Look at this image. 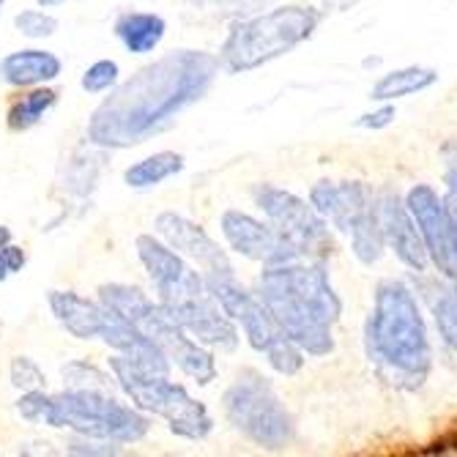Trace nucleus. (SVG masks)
I'll use <instances>...</instances> for the list:
<instances>
[{
  "mask_svg": "<svg viewBox=\"0 0 457 457\" xmlns=\"http://www.w3.org/2000/svg\"><path fill=\"white\" fill-rule=\"evenodd\" d=\"M222 63L205 50H173L118 82L88 118V143L127 151L173 127L192 104L209 96Z\"/></svg>",
  "mask_w": 457,
  "mask_h": 457,
  "instance_id": "f257e3e1",
  "label": "nucleus"
},
{
  "mask_svg": "<svg viewBox=\"0 0 457 457\" xmlns=\"http://www.w3.org/2000/svg\"><path fill=\"white\" fill-rule=\"evenodd\" d=\"M112 30L127 53L148 55L162 45L164 33H168V22H164L162 14L154 12H127L115 20Z\"/></svg>",
  "mask_w": 457,
  "mask_h": 457,
  "instance_id": "aec40b11",
  "label": "nucleus"
},
{
  "mask_svg": "<svg viewBox=\"0 0 457 457\" xmlns=\"http://www.w3.org/2000/svg\"><path fill=\"white\" fill-rule=\"evenodd\" d=\"M438 82V71L436 69H428V66H403V69H395L389 74H384L376 86L370 91V99L372 102H397V99H405V96H413V94H422L428 88H433Z\"/></svg>",
  "mask_w": 457,
  "mask_h": 457,
  "instance_id": "412c9836",
  "label": "nucleus"
},
{
  "mask_svg": "<svg viewBox=\"0 0 457 457\" xmlns=\"http://www.w3.org/2000/svg\"><path fill=\"white\" fill-rule=\"evenodd\" d=\"M63 71V61L50 50H17L0 61V82L9 88H36L58 79Z\"/></svg>",
  "mask_w": 457,
  "mask_h": 457,
  "instance_id": "6ab92c4d",
  "label": "nucleus"
},
{
  "mask_svg": "<svg viewBox=\"0 0 457 457\" xmlns=\"http://www.w3.org/2000/svg\"><path fill=\"white\" fill-rule=\"evenodd\" d=\"M258 296L282 335L296 343L304 356L320 359L335 351V326L343 315V302L328 279L326 263L287 261L263 266Z\"/></svg>",
  "mask_w": 457,
  "mask_h": 457,
  "instance_id": "f03ea898",
  "label": "nucleus"
},
{
  "mask_svg": "<svg viewBox=\"0 0 457 457\" xmlns=\"http://www.w3.org/2000/svg\"><path fill=\"white\" fill-rule=\"evenodd\" d=\"M14 28H17V33H22L25 38L45 41V38H50V36L58 33V17H53V14L45 12V9H22V12L14 17Z\"/></svg>",
  "mask_w": 457,
  "mask_h": 457,
  "instance_id": "bb28decb",
  "label": "nucleus"
},
{
  "mask_svg": "<svg viewBox=\"0 0 457 457\" xmlns=\"http://www.w3.org/2000/svg\"><path fill=\"white\" fill-rule=\"evenodd\" d=\"M137 258L154 285L156 302L164 307H176L192 299H200L209 294V285H205L203 274L181 258L173 246L164 244L154 233H140L135 238Z\"/></svg>",
  "mask_w": 457,
  "mask_h": 457,
  "instance_id": "f8f14e48",
  "label": "nucleus"
},
{
  "mask_svg": "<svg viewBox=\"0 0 457 457\" xmlns=\"http://www.w3.org/2000/svg\"><path fill=\"white\" fill-rule=\"evenodd\" d=\"M164 307V304H162ZM176 323L187 331L192 340L200 345L212 348V351H236L238 348V326L225 315L220 302L212 296V290L200 299L176 304V307H164Z\"/></svg>",
  "mask_w": 457,
  "mask_h": 457,
  "instance_id": "dca6fc26",
  "label": "nucleus"
},
{
  "mask_svg": "<svg viewBox=\"0 0 457 457\" xmlns=\"http://www.w3.org/2000/svg\"><path fill=\"white\" fill-rule=\"evenodd\" d=\"M323 14L312 6H277L263 14L238 17L220 47V63L228 74L255 71L310 41Z\"/></svg>",
  "mask_w": 457,
  "mask_h": 457,
  "instance_id": "20e7f679",
  "label": "nucleus"
},
{
  "mask_svg": "<svg viewBox=\"0 0 457 457\" xmlns=\"http://www.w3.org/2000/svg\"><path fill=\"white\" fill-rule=\"evenodd\" d=\"M0 249H4V258H6V263H9V271H12V274H17V271H22V269H25L28 255H25V249H22V246H17V244H6V246H0Z\"/></svg>",
  "mask_w": 457,
  "mask_h": 457,
  "instance_id": "473e14b6",
  "label": "nucleus"
},
{
  "mask_svg": "<svg viewBox=\"0 0 457 457\" xmlns=\"http://www.w3.org/2000/svg\"><path fill=\"white\" fill-rule=\"evenodd\" d=\"M205 285H209L212 296L220 302L225 315L244 331V340L249 343V348L255 353H263L274 372H279L285 378L302 372L304 351L282 335V328L274 323L271 312L266 310L258 294L246 290L236 277L212 279Z\"/></svg>",
  "mask_w": 457,
  "mask_h": 457,
  "instance_id": "9d476101",
  "label": "nucleus"
},
{
  "mask_svg": "<svg viewBox=\"0 0 457 457\" xmlns=\"http://www.w3.org/2000/svg\"><path fill=\"white\" fill-rule=\"evenodd\" d=\"M9 277H12V271H9V263L4 258V249H0V282H6Z\"/></svg>",
  "mask_w": 457,
  "mask_h": 457,
  "instance_id": "f704fd0d",
  "label": "nucleus"
},
{
  "mask_svg": "<svg viewBox=\"0 0 457 457\" xmlns=\"http://www.w3.org/2000/svg\"><path fill=\"white\" fill-rule=\"evenodd\" d=\"M452 282H454V285H457V277H454V279H452Z\"/></svg>",
  "mask_w": 457,
  "mask_h": 457,
  "instance_id": "58836bf2",
  "label": "nucleus"
},
{
  "mask_svg": "<svg viewBox=\"0 0 457 457\" xmlns=\"http://www.w3.org/2000/svg\"><path fill=\"white\" fill-rule=\"evenodd\" d=\"M184 168H187L184 154L156 151V154L129 164V168L123 170V184H127L129 189H154V187L164 184L168 179L184 173Z\"/></svg>",
  "mask_w": 457,
  "mask_h": 457,
  "instance_id": "4be33fe9",
  "label": "nucleus"
},
{
  "mask_svg": "<svg viewBox=\"0 0 457 457\" xmlns=\"http://www.w3.org/2000/svg\"><path fill=\"white\" fill-rule=\"evenodd\" d=\"M405 205L422 233L430 263L438 269L441 277L454 279L457 277V225L446 212L444 197H438L433 187L417 184L408 189Z\"/></svg>",
  "mask_w": 457,
  "mask_h": 457,
  "instance_id": "ddd939ff",
  "label": "nucleus"
},
{
  "mask_svg": "<svg viewBox=\"0 0 457 457\" xmlns=\"http://www.w3.org/2000/svg\"><path fill=\"white\" fill-rule=\"evenodd\" d=\"M99 302L115 315L127 318L132 326H137L145 337H151L159 345L168 361L179 367L197 386H209L212 381H217L220 370L212 348L192 340L176 323V318L156 299H148L140 287L127 282H104L99 285Z\"/></svg>",
  "mask_w": 457,
  "mask_h": 457,
  "instance_id": "39448f33",
  "label": "nucleus"
},
{
  "mask_svg": "<svg viewBox=\"0 0 457 457\" xmlns=\"http://www.w3.org/2000/svg\"><path fill=\"white\" fill-rule=\"evenodd\" d=\"M118 63L110 61V58H102V61H94L86 71L79 77V88L86 94H104V91H112L118 86Z\"/></svg>",
  "mask_w": 457,
  "mask_h": 457,
  "instance_id": "cd10ccee",
  "label": "nucleus"
},
{
  "mask_svg": "<svg viewBox=\"0 0 457 457\" xmlns=\"http://www.w3.org/2000/svg\"><path fill=\"white\" fill-rule=\"evenodd\" d=\"M99 168H102L99 156L88 151H74V156L66 162V184H63L66 192L74 197H88L96 189Z\"/></svg>",
  "mask_w": 457,
  "mask_h": 457,
  "instance_id": "a878e982",
  "label": "nucleus"
},
{
  "mask_svg": "<svg viewBox=\"0 0 457 457\" xmlns=\"http://www.w3.org/2000/svg\"><path fill=\"white\" fill-rule=\"evenodd\" d=\"M222 411L233 430L261 449L279 452L294 441V417L277 397L271 381L255 370L238 372L222 395Z\"/></svg>",
  "mask_w": 457,
  "mask_h": 457,
  "instance_id": "1a4fd4ad",
  "label": "nucleus"
},
{
  "mask_svg": "<svg viewBox=\"0 0 457 457\" xmlns=\"http://www.w3.org/2000/svg\"><path fill=\"white\" fill-rule=\"evenodd\" d=\"M359 4H361V0H320V6L326 12H348V9H353Z\"/></svg>",
  "mask_w": 457,
  "mask_h": 457,
  "instance_id": "72a5a7b5",
  "label": "nucleus"
},
{
  "mask_svg": "<svg viewBox=\"0 0 457 457\" xmlns=\"http://www.w3.org/2000/svg\"><path fill=\"white\" fill-rule=\"evenodd\" d=\"M253 200L266 222L285 238L296 261L326 263L335 255V236L328 230V222L312 209V203L274 184H255Z\"/></svg>",
  "mask_w": 457,
  "mask_h": 457,
  "instance_id": "9b49d317",
  "label": "nucleus"
},
{
  "mask_svg": "<svg viewBox=\"0 0 457 457\" xmlns=\"http://www.w3.org/2000/svg\"><path fill=\"white\" fill-rule=\"evenodd\" d=\"M41 422L55 430L115 444H137L151 430L148 413L132 403H120L112 392L94 389H63L61 395H50Z\"/></svg>",
  "mask_w": 457,
  "mask_h": 457,
  "instance_id": "0eeeda50",
  "label": "nucleus"
},
{
  "mask_svg": "<svg viewBox=\"0 0 457 457\" xmlns=\"http://www.w3.org/2000/svg\"><path fill=\"white\" fill-rule=\"evenodd\" d=\"M47 304L55 315V320L77 340H99L102 323H104V307L99 299H86L74 290H50Z\"/></svg>",
  "mask_w": 457,
  "mask_h": 457,
  "instance_id": "a211bd4d",
  "label": "nucleus"
},
{
  "mask_svg": "<svg viewBox=\"0 0 457 457\" xmlns=\"http://www.w3.org/2000/svg\"><path fill=\"white\" fill-rule=\"evenodd\" d=\"M428 299H430V312L436 320V328L446 348L457 351V285L452 279H436L428 282Z\"/></svg>",
  "mask_w": 457,
  "mask_h": 457,
  "instance_id": "5701e85b",
  "label": "nucleus"
},
{
  "mask_svg": "<svg viewBox=\"0 0 457 457\" xmlns=\"http://www.w3.org/2000/svg\"><path fill=\"white\" fill-rule=\"evenodd\" d=\"M154 233L168 246H173L181 258H187L195 269H200L205 282L236 277L233 263H230L225 249L220 246V241L203 225L187 220L184 214H176V212L156 214Z\"/></svg>",
  "mask_w": 457,
  "mask_h": 457,
  "instance_id": "4468645a",
  "label": "nucleus"
},
{
  "mask_svg": "<svg viewBox=\"0 0 457 457\" xmlns=\"http://www.w3.org/2000/svg\"><path fill=\"white\" fill-rule=\"evenodd\" d=\"M61 378L66 389H94V392H112L115 378L110 370H102L99 364L88 359H71L61 367Z\"/></svg>",
  "mask_w": 457,
  "mask_h": 457,
  "instance_id": "393cba45",
  "label": "nucleus"
},
{
  "mask_svg": "<svg viewBox=\"0 0 457 457\" xmlns=\"http://www.w3.org/2000/svg\"><path fill=\"white\" fill-rule=\"evenodd\" d=\"M364 345L378 376L400 389L420 392L433 370L430 335L413 290L400 279H386L376 290L364 323Z\"/></svg>",
  "mask_w": 457,
  "mask_h": 457,
  "instance_id": "7ed1b4c3",
  "label": "nucleus"
},
{
  "mask_svg": "<svg viewBox=\"0 0 457 457\" xmlns=\"http://www.w3.org/2000/svg\"><path fill=\"white\" fill-rule=\"evenodd\" d=\"M9 378H12V386L20 389V392H33V389H45L47 386L45 370H41L38 361L30 359V356H14L12 359Z\"/></svg>",
  "mask_w": 457,
  "mask_h": 457,
  "instance_id": "c85d7f7f",
  "label": "nucleus"
},
{
  "mask_svg": "<svg viewBox=\"0 0 457 457\" xmlns=\"http://www.w3.org/2000/svg\"><path fill=\"white\" fill-rule=\"evenodd\" d=\"M58 104V91L45 88V86H36L33 91H28L25 96H20L9 112H6V127L12 132H28L33 129L36 123L45 120V115Z\"/></svg>",
  "mask_w": 457,
  "mask_h": 457,
  "instance_id": "b1692460",
  "label": "nucleus"
},
{
  "mask_svg": "<svg viewBox=\"0 0 457 457\" xmlns=\"http://www.w3.org/2000/svg\"><path fill=\"white\" fill-rule=\"evenodd\" d=\"M12 228H6V225H0V246H6V244H12Z\"/></svg>",
  "mask_w": 457,
  "mask_h": 457,
  "instance_id": "c9c22d12",
  "label": "nucleus"
},
{
  "mask_svg": "<svg viewBox=\"0 0 457 457\" xmlns=\"http://www.w3.org/2000/svg\"><path fill=\"white\" fill-rule=\"evenodd\" d=\"M312 209L351 241L359 263L376 266L384 258L381 197L364 181H318L310 189Z\"/></svg>",
  "mask_w": 457,
  "mask_h": 457,
  "instance_id": "6e6552de",
  "label": "nucleus"
},
{
  "mask_svg": "<svg viewBox=\"0 0 457 457\" xmlns=\"http://www.w3.org/2000/svg\"><path fill=\"white\" fill-rule=\"evenodd\" d=\"M438 154H441V173H444V187H446L444 205L457 225V140H446Z\"/></svg>",
  "mask_w": 457,
  "mask_h": 457,
  "instance_id": "c756f323",
  "label": "nucleus"
},
{
  "mask_svg": "<svg viewBox=\"0 0 457 457\" xmlns=\"http://www.w3.org/2000/svg\"><path fill=\"white\" fill-rule=\"evenodd\" d=\"M4 6H6V0H0V17H4Z\"/></svg>",
  "mask_w": 457,
  "mask_h": 457,
  "instance_id": "4c0bfd02",
  "label": "nucleus"
},
{
  "mask_svg": "<svg viewBox=\"0 0 457 457\" xmlns=\"http://www.w3.org/2000/svg\"><path fill=\"white\" fill-rule=\"evenodd\" d=\"M66 452L77 454V457H115V454H120V444L71 433V438L66 441Z\"/></svg>",
  "mask_w": 457,
  "mask_h": 457,
  "instance_id": "7c9ffc66",
  "label": "nucleus"
},
{
  "mask_svg": "<svg viewBox=\"0 0 457 457\" xmlns=\"http://www.w3.org/2000/svg\"><path fill=\"white\" fill-rule=\"evenodd\" d=\"M220 230H222V236H225V241L233 253H238L246 261H255L263 266L296 261V255L290 253L285 238L266 220H258L246 212L228 209L220 217Z\"/></svg>",
  "mask_w": 457,
  "mask_h": 457,
  "instance_id": "2eb2a0df",
  "label": "nucleus"
},
{
  "mask_svg": "<svg viewBox=\"0 0 457 457\" xmlns=\"http://www.w3.org/2000/svg\"><path fill=\"white\" fill-rule=\"evenodd\" d=\"M36 4H38L41 9H58V6L66 4V0H36Z\"/></svg>",
  "mask_w": 457,
  "mask_h": 457,
  "instance_id": "e433bc0d",
  "label": "nucleus"
},
{
  "mask_svg": "<svg viewBox=\"0 0 457 457\" xmlns=\"http://www.w3.org/2000/svg\"><path fill=\"white\" fill-rule=\"evenodd\" d=\"M381 228H384V241L395 253V258L408 271L425 274L430 266V258H428L422 233H420L417 222H413L405 200L392 189H386L381 195Z\"/></svg>",
  "mask_w": 457,
  "mask_h": 457,
  "instance_id": "f3484780",
  "label": "nucleus"
},
{
  "mask_svg": "<svg viewBox=\"0 0 457 457\" xmlns=\"http://www.w3.org/2000/svg\"><path fill=\"white\" fill-rule=\"evenodd\" d=\"M110 372L123 397L148 417L164 420L173 436L187 441H203L212 436L214 420L209 408L195 400L184 384L170 381V376L162 372H151L120 353L110 359Z\"/></svg>",
  "mask_w": 457,
  "mask_h": 457,
  "instance_id": "423d86ee",
  "label": "nucleus"
},
{
  "mask_svg": "<svg viewBox=\"0 0 457 457\" xmlns=\"http://www.w3.org/2000/svg\"><path fill=\"white\" fill-rule=\"evenodd\" d=\"M395 118H397V110H395L389 102H384V107H381V110L361 115V118L356 120V127H361V129H372V132H376V129H386Z\"/></svg>",
  "mask_w": 457,
  "mask_h": 457,
  "instance_id": "2f4dec72",
  "label": "nucleus"
}]
</instances>
